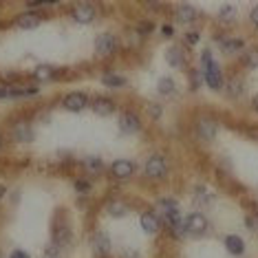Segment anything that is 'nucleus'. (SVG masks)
Masks as SVG:
<instances>
[{
	"mask_svg": "<svg viewBox=\"0 0 258 258\" xmlns=\"http://www.w3.org/2000/svg\"><path fill=\"white\" fill-rule=\"evenodd\" d=\"M256 218H258V210H256Z\"/></svg>",
	"mask_w": 258,
	"mask_h": 258,
	"instance_id": "obj_39",
	"label": "nucleus"
},
{
	"mask_svg": "<svg viewBox=\"0 0 258 258\" xmlns=\"http://www.w3.org/2000/svg\"><path fill=\"white\" fill-rule=\"evenodd\" d=\"M91 245H93V249H95V254L97 256H108V251H110V236L106 232H95L93 234V240H91Z\"/></svg>",
	"mask_w": 258,
	"mask_h": 258,
	"instance_id": "obj_10",
	"label": "nucleus"
},
{
	"mask_svg": "<svg viewBox=\"0 0 258 258\" xmlns=\"http://www.w3.org/2000/svg\"><path fill=\"white\" fill-rule=\"evenodd\" d=\"M117 126H119V131L124 135H135L142 131V121H139V117L131 113V110H124V113L117 117Z\"/></svg>",
	"mask_w": 258,
	"mask_h": 258,
	"instance_id": "obj_6",
	"label": "nucleus"
},
{
	"mask_svg": "<svg viewBox=\"0 0 258 258\" xmlns=\"http://www.w3.org/2000/svg\"><path fill=\"white\" fill-rule=\"evenodd\" d=\"M166 60H168V64H170L172 69H183V64H186V58H183V51H181V49H179V47L168 49Z\"/></svg>",
	"mask_w": 258,
	"mask_h": 258,
	"instance_id": "obj_20",
	"label": "nucleus"
},
{
	"mask_svg": "<svg viewBox=\"0 0 258 258\" xmlns=\"http://www.w3.org/2000/svg\"><path fill=\"white\" fill-rule=\"evenodd\" d=\"M71 16H73V20L80 22V25H91L95 20V16H97V11H95L93 5L82 3V5H75V7H73Z\"/></svg>",
	"mask_w": 258,
	"mask_h": 258,
	"instance_id": "obj_9",
	"label": "nucleus"
},
{
	"mask_svg": "<svg viewBox=\"0 0 258 258\" xmlns=\"http://www.w3.org/2000/svg\"><path fill=\"white\" fill-rule=\"evenodd\" d=\"M223 245H225V249L232 256H240L245 251V240L240 238V236H236V234H229V236H225Z\"/></svg>",
	"mask_w": 258,
	"mask_h": 258,
	"instance_id": "obj_15",
	"label": "nucleus"
},
{
	"mask_svg": "<svg viewBox=\"0 0 258 258\" xmlns=\"http://www.w3.org/2000/svg\"><path fill=\"white\" fill-rule=\"evenodd\" d=\"M157 91L161 95H175L177 93V82L172 80V77H161L159 82H157Z\"/></svg>",
	"mask_w": 258,
	"mask_h": 258,
	"instance_id": "obj_23",
	"label": "nucleus"
},
{
	"mask_svg": "<svg viewBox=\"0 0 258 258\" xmlns=\"http://www.w3.org/2000/svg\"><path fill=\"white\" fill-rule=\"evenodd\" d=\"M161 31H164L166 38H172V36H175V27H172V25H164V29H161Z\"/></svg>",
	"mask_w": 258,
	"mask_h": 258,
	"instance_id": "obj_35",
	"label": "nucleus"
},
{
	"mask_svg": "<svg viewBox=\"0 0 258 258\" xmlns=\"http://www.w3.org/2000/svg\"><path fill=\"white\" fill-rule=\"evenodd\" d=\"M117 49H119V40H117L115 33H99L95 38V53L102 55V58L117 53Z\"/></svg>",
	"mask_w": 258,
	"mask_h": 258,
	"instance_id": "obj_2",
	"label": "nucleus"
},
{
	"mask_svg": "<svg viewBox=\"0 0 258 258\" xmlns=\"http://www.w3.org/2000/svg\"><path fill=\"white\" fill-rule=\"evenodd\" d=\"M144 175L148 179H166L168 175V161L164 155H150L144 164Z\"/></svg>",
	"mask_w": 258,
	"mask_h": 258,
	"instance_id": "obj_1",
	"label": "nucleus"
},
{
	"mask_svg": "<svg viewBox=\"0 0 258 258\" xmlns=\"http://www.w3.org/2000/svg\"><path fill=\"white\" fill-rule=\"evenodd\" d=\"M0 146H3V139H0Z\"/></svg>",
	"mask_w": 258,
	"mask_h": 258,
	"instance_id": "obj_40",
	"label": "nucleus"
},
{
	"mask_svg": "<svg viewBox=\"0 0 258 258\" xmlns=\"http://www.w3.org/2000/svg\"><path fill=\"white\" fill-rule=\"evenodd\" d=\"M186 42L188 44H196V42H199V33H196V31L186 33Z\"/></svg>",
	"mask_w": 258,
	"mask_h": 258,
	"instance_id": "obj_32",
	"label": "nucleus"
},
{
	"mask_svg": "<svg viewBox=\"0 0 258 258\" xmlns=\"http://www.w3.org/2000/svg\"><path fill=\"white\" fill-rule=\"evenodd\" d=\"M216 133H218V126L210 117H201V119L196 121V137H199L201 142H212V139L216 137Z\"/></svg>",
	"mask_w": 258,
	"mask_h": 258,
	"instance_id": "obj_8",
	"label": "nucleus"
},
{
	"mask_svg": "<svg viewBox=\"0 0 258 258\" xmlns=\"http://www.w3.org/2000/svg\"><path fill=\"white\" fill-rule=\"evenodd\" d=\"M251 108H254V110H256V113H258V95H256V97H254V99H251Z\"/></svg>",
	"mask_w": 258,
	"mask_h": 258,
	"instance_id": "obj_37",
	"label": "nucleus"
},
{
	"mask_svg": "<svg viewBox=\"0 0 258 258\" xmlns=\"http://www.w3.org/2000/svg\"><path fill=\"white\" fill-rule=\"evenodd\" d=\"M11 135H14V139L20 144L33 142V128L29 126V121H18V124L11 128Z\"/></svg>",
	"mask_w": 258,
	"mask_h": 258,
	"instance_id": "obj_11",
	"label": "nucleus"
},
{
	"mask_svg": "<svg viewBox=\"0 0 258 258\" xmlns=\"http://www.w3.org/2000/svg\"><path fill=\"white\" fill-rule=\"evenodd\" d=\"M190 77H192V91L201 88V84H205V82H203V71H201V69L190 71Z\"/></svg>",
	"mask_w": 258,
	"mask_h": 258,
	"instance_id": "obj_28",
	"label": "nucleus"
},
{
	"mask_svg": "<svg viewBox=\"0 0 258 258\" xmlns=\"http://www.w3.org/2000/svg\"><path fill=\"white\" fill-rule=\"evenodd\" d=\"M223 88H225V93H227V97H232V99H238L240 95L245 93V82L240 80L238 75H234V77H229V80L223 84Z\"/></svg>",
	"mask_w": 258,
	"mask_h": 258,
	"instance_id": "obj_14",
	"label": "nucleus"
},
{
	"mask_svg": "<svg viewBox=\"0 0 258 258\" xmlns=\"http://www.w3.org/2000/svg\"><path fill=\"white\" fill-rule=\"evenodd\" d=\"M218 44L225 53H240L245 47V42L240 38H218Z\"/></svg>",
	"mask_w": 258,
	"mask_h": 258,
	"instance_id": "obj_16",
	"label": "nucleus"
},
{
	"mask_svg": "<svg viewBox=\"0 0 258 258\" xmlns=\"http://www.w3.org/2000/svg\"><path fill=\"white\" fill-rule=\"evenodd\" d=\"M243 64H245V69H249V71L258 69V49H249V51L243 53Z\"/></svg>",
	"mask_w": 258,
	"mask_h": 258,
	"instance_id": "obj_26",
	"label": "nucleus"
},
{
	"mask_svg": "<svg viewBox=\"0 0 258 258\" xmlns=\"http://www.w3.org/2000/svg\"><path fill=\"white\" fill-rule=\"evenodd\" d=\"M9 258H31L27 251H22V249H16V251H11V256Z\"/></svg>",
	"mask_w": 258,
	"mask_h": 258,
	"instance_id": "obj_36",
	"label": "nucleus"
},
{
	"mask_svg": "<svg viewBox=\"0 0 258 258\" xmlns=\"http://www.w3.org/2000/svg\"><path fill=\"white\" fill-rule=\"evenodd\" d=\"M18 27L20 29H36V27H40V16L33 11H25L18 16Z\"/></svg>",
	"mask_w": 258,
	"mask_h": 258,
	"instance_id": "obj_17",
	"label": "nucleus"
},
{
	"mask_svg": "<svg viewBox=\"0 0 258 258\" xmlns=\"http://www.w3.org/2000/svg\"><path fill=\"white\" fill-rule=\"evenodd\" d=\"M60 249H62V247H60V245H55V243H51V245H49V247H47V256H49V258H58V254H60Z\"/></svg>",
	"mask_w": 258,
	"mask_h": 258,
	"instance_id": "obj_31",
	"label": "nucleus"
},
{
	"mask_svg": "<svg viewBox=\"0 0 258 258\" xmlns=\"http://www.w3.org/2000/svg\"><path fill=\"white\" fill-rule=\"evenodd\" d=\"M183 223H186V232L190 236H201V234L207 232V218H205V214H201V212L188 214L183 218Z\"/></svg>",
	"mask_w": 258,
	"mask_h": 258,
	"instance_id": "obj_4",
	"label": "nucleus"
},
{
	"mask_svg": "<svg viewBox=\"0 0 258 258\" xmlns=\"http://www.w3.org/2000/svg\"><path fill=\"white\" fill-rule=\"evenodd\" d=\"M75 190H77L80 194H86L88 190H91V183L84 181V179H80V181H75Z\"/></svg>",
	"mask_w": 258,
	"mask_h": 258,
	"instance_id": "obj_30",
	"label": "nucleus"
},
{
	"mask_svg": "<svg viewBox=\"0 0 258 258\" xmlns=\"http://www.w3.org/2000/svg\"><path fill=\"white\" fill-rule=\"evenodd\" d=\"M245 223L249 225V229H258V218L256 216H247L245 218Z\"/></svg>",
	"mask_w": 258,
	"mask_h": 258,
	"instance_id": "obj_34",
	"label": "nucleus"
},
{
	"mask_svg": "<svg viewBox=\"0 0 258 258\" xmlns=\"http://www.w3.org/2000/svg\"><path fill=\"white\" fill-rule=\"evenodd\" d=\"M91 108H93L99 117H108V115L115 113V102H113L110 97H97V99H93Z\"/></svg>",
	"mask_w": 258,
	"mask_h": 258,
	"instance_id": "obj_13",
	"label": "nucleus"
},
{
	"mask_svg": "<svg viewBox=\"0 0 258 258\" xmlns=\"http://www.w3.org/2000/svg\"><path fill=\"white\" fill-rule=\"evenodd\" d=\"M196 20V11L192 5H179L177 9V22H181V25H190V22Z\"/></svg>",
	"mask_w": 258,
	"mask_h": 258,
	"instance_id": "obj_19",
	"label": "nucleus"
},
{
	"mask_svg": "<svg viewBox=\"0 0 258 258\" xmlns=\"http://www.w3.org/2000/svg\"><path fill=\"white\" fill-rule=\"evenodd\" d=\"M148 115L153 117V119H161V115H164V108H161L159 104H148Z\"/></svg>",
	"mask_w": 258,
	"mask_h": 258,
	"instance_id": "obj_29",
	"label": "nucleus"
},
{
	"mask_svg": "<svg viewBox=\"0 0 258 258\" xmlns=\"http://www.w3.org/2000/svg\"><path fill=\"white\" fill-rule=\"evenodd\" d=\"M249 20H251V25H254V27H258V5L249 11Z\"/></svg>",
	"mask_w": 258,
	"mask_h": 258,
	"instance_id": "obj_33",
	"label": "nucleus"
},
{
	"mask_svg": "<svg viewBox=\"0 0 258 258\" xmlns=\"http://www.w3.org/2000/svg\"><path fill=\"white\" fill-rule=\"evenodd\" d=\"M62 106H64V110H71V113H80V110H84L86 106H91V104H88L86 93L73 91V93H69V95H64Z\"/></svg>",
	"mask_w": 258,
	"mask_h": 258,
	"instance_id": "obj_5",
	"label": "nucleus"
},
{
	"mask_svg": "<svg viewBox=\"0 0 258 258\" xmlns=\"http://www.w3.org/2000/svg\"><path fill=\"white\" fill-rule=\"evenodd\" d=\"M203 82L207 84V86L212 88V91H221L223 88V71H221V66H218V62H207L203 64Z\"/></svg>",
	"mask_w": 258,
	"mask_h": 258,
	"instance_id": "obj_3",
	"label": "nucleus"
},
{
	"mask_svg": "<svg viewBox=\"0 0 258 258\" xmlns=\"http://www.w3.org/2000/svg\"><path fill=\"white\" fill-rule=\"evenodd\" d=\"M53 73H55V69L51 64H38L31 75H33V80H38V82H47L53 77Z\"/></svg>",
	"mask_w": 258,
	"mask_h": 258,
	"instance_id": "obj_21",
	"label": "nucleus"
},
{
	"mask_svg": "<svg viewBox=\"0 0 258 258\" xmlns=\"http://www.w3.org/2000/svg\"><path fill=\"white\" fill-rule=\"evenodd\" d=\"M3 196H5V188L0 186V199H3Z\"/></svg>",
	"mask_w": 258,
	"mask_h": 258,
	"instance_id": "obj_38",
	"label": "nucleus"
},
{
	"mask_svg": "<svg viewBox=\"0 0 258 258\" xmlns=\"http://www.w3.org/2000/svg\"><path fill=\"white\" fill-rule=\"evenodd\" d=\"M84 168H86L88 175H99V172H102V168H104L102 157H95V155L86 157V159H84Z\"/></svg>",
	"mask_w": 258,
	"mask_h": 258,
	"instance_id": "obj_22",
	"label": "nucleus"
},
{
	"mask_svg": "<svg viewBox=\"0 0 258 258\" xmlns=\"http://www.w3.org/2000/svg\"><path fill=\"white\" fill-rule=\"evenodd\" d=\"M106 212H108L110 216H115V218H121V216L128 214V205L121 203V201H110V203L106 205Z\"/></svg>",
	"mask_w": 258,
	"mask_h": 258,
	"instance_id": "obj_24",
	"label": "nucleus"
},
{
	"mask_svg": "<svg viewBox=\"0 0 258 258\" xmlns=\"http://www.w3.org/2000/svg\"><path fill=\"white\" fill-rule=\"evenodd\" d=\"M69 238H71V232H69V227H55L53 229V243L55 245H60V247H64L66 243H69Z\"/></svg>",
	"mask_w": 258,
	"mask_h": 258,
	"instance_id": "obj_25",
	"label": "nucleus"
},
{
	"mask_svg": "<svg viewBox=\"0 0 258 258\" xmlns=\"http://www.w3.org/2000/svg\"><path fill=\"white\" fill-rule=\"evenodd\" d=\"M142 227L146 234H157L161 229V218L157 212H144L142 214Z\"/></svg>",
	"mask_w": 258,
	"mask_h": 258,
	"instance_id": "obj_12",
	"label": "nucleus"
},
{
	"mask_svg": "<svg viewBox=\"0 0 258 258\" xmlns=\"http://www.w3.org/2000/svg\"><path fill=\"white\" fill-rule=\"evenodd\" d=\"M102 84L104 86H108V88H124L126 86V77L119 75V73L108 71V73H104L102 75Z\"/></svg>",
	"mask_w": 258,
	"mask_h": 258,
	"instance_id": "obj_18",
	"label": "nucleus"
},
{
	"mask_svg": "<svg viewBox=\"0 0 258 258\" xmlns=\"http://www.w3.org/2000/svg\"><path fill=\"white\" fill-rule=\"evenodd\" d=\"M135 170H137V166H135V161H131V159H117L110 164V175L115 179H119V181L131 179L135 175Z\"/></svg>",
	"mask_w": 258,
	"mask_h": 258,
	"instance_id": "obj_7",
	"label": "nucleus"
},
{
	"mask_svg": "<svg viewBox=\"0 0 258 258\" xmlns=\"http://www.w3.org/2000/svg\"><path fill=\"white\" fill-rule=\"evenodd\" d=\"M218 20H221L223 25H232V22L236 20V9H234L232 5H225V7L221 9V14H218Z\"/></svg>",
	"mask_w": 258,
	"mask_h": 258,
	"instance_id": "obj_27",
	"label": "nucleus"
}]
</instances>
